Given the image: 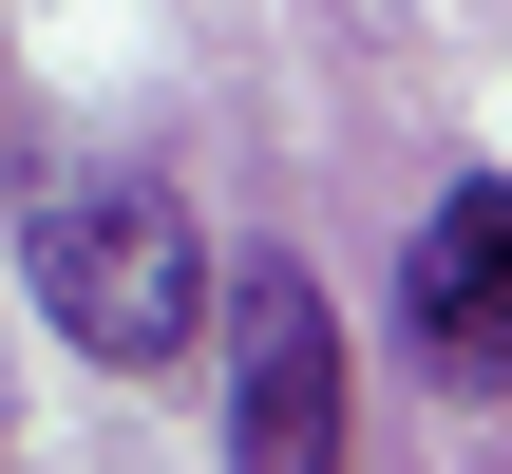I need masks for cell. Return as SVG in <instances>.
Here are the masks:
<instances>
[{
	"label": "cell",
	"mask_w": 512,
	"mask_h": 474,
	"mask_svg": "<svg viewBox=\"0 0 512 474\" xmlns=\"http://www.w3.org/2000/svg\"><path fill=\"white\" fill-rule=\"evenodd\" d=\"M19 285H38V304H57V342H76V361H114V380L190 361V323L228 304V285H209V228H190V190H171V171H57V190L19 209Z\"/></svg>",
	"instance_id": "obj_1"
},
{
	"label": "cell",
	"mask_w": 512,
	"mask_h": 474,
	"mask_svg": "<svg viewBox=\"0 0 512 474\" xmlns=\"http://www.w3.org/2000/svg\"><path fill=\"white\" fill-rule=\"evenodd\" d=\"M228 474H342V304L304 247L228 266Z\"/></svg>",
	"instance_id": "obj_2"
},
{
	"label": "cell",
	"mask_w": 512,
	"mask_h": 474,
	"mask_svg": "<svg viewBox=\"0 0 512 474\" xmlns=\"http://www.w3.org/2000/svg\"><path fill=\"white\" fill-rule=\"evenodd\" d=\"M399 342H418L437 399H494L512 380V171H456L399 228Z\"/></svg>",
	"instance_id": "obj_3"
}]
</instances>
